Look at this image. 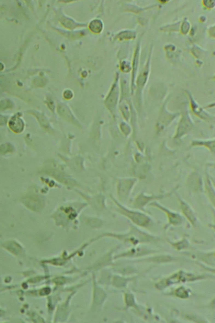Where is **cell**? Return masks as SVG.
Instances as JSON below:
<instances>
[{"label":"cell","mask_w":215,"mask_h":323,"mask_svg":"<svg viewBox=\"0 0 215 323\" xmlns=\"http://www.w3.org/2000/svg\"><path fill=\"white\" fill-rule=\"evenodd\" d=\"M9 125L11 129L17 133L22 131L24 127V124L22 120L17 117L13 118L9 123Z\"/></svg>","instance_id":"obj_1"}]
</instances>
